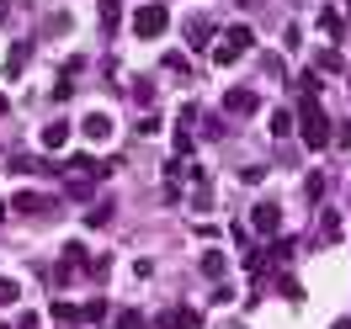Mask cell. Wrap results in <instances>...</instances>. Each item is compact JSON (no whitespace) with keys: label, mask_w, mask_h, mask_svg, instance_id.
Here are the masks:
<instances>
[{"label":"cell","mask_w":351,"mask_h":329,"mask_svg":"<svg viewBox=\"0 0 351 329\" xmlns=\"http://www.w3.org/2000/svg\"><path fill=\"white\" fill-rule=\"evenodd\" d=\"M59 202L43 197V192H16V213H53Z\"/></svg>","instance_id":"30bf717a"},{"label":"cell","mask_w":351,"mask_h":329,"mask_svg":"<svg viewBox=\"0 0 351 329\" xmlns=\"http://www.w3.org/2000/svg\"><path fill=\"white\" fill-rule=\"evenodd\" d=\"M0 329H5V324H0Z\"/></svg>","instance_id":"d4e9b609"},{"label":"cell","mask_w":351,"mask_h":329,"mask_svg":"<svg viewBox=\"0 0 351 329\" xmlns=\"http://www.w3.org/2000/svg\"><path fill=\"white\" fill-rule=\"evenodd\" d=\"M0 22H11V0H0Z\"/></svg>","instance_id":"603a6c76"},{"label":"cell","mask_w":351,"mask_h":329,"mask_svg":"<svg viewBox=\"0 0 351 329\" xmlns=\"http://www.w3.org/2000/svg\"><path fill=\"white\" fill-rule=\"evenodd\" d=\"M53 319H59V324H69V319H80V308H69V303H53Z\"/></svg>","instance_id":"7402d4cb"},{"label":"cell","mask_w":351,"mask_h":329,"mask_svg":"<svg viewBox=\"0 0 351 329\" xmlns=\"http://www.w3.org/2000/svg\"><path fill=\"white\" fill-rule=\"evenodd\" d=\"M256 107H261V101H256V90H245V85H234L229 96H223V111H229V117H250Z\"/></svg>","instance_id":"3957f363"},{"label":"cell","mask_w":351,"mask_h":329,"mask_svg":"<svg viewBox=\"0 0 351 329\" xmlns=\"http://www.w3.org/2000/svg\"><path fill=\"white\" fill-rule=\"evenodd\" d=\"M277 218H282V213H277V202H256V213H250V223H256L261 234H277Z\"/></svg>","instance_id":"8fae6325"},{"label":"cell","mask_w":351,"mask_h":329,"mask_svg":"<svg viewBox=\"0 0 351 329\" xmlns=\"http://www.w3.org/2000/svg\"><path fill=\"white\" fill-rule=\"evenodd\" d=\"M192 122H197V107H181V117H176V154H192Z\"/></svg>","instance_id":"5b68a950"},{"label":"cell","mask_w":351,"mask_h":329,"mask_svg":"<svg viewBox=\"0 0 351 329\" xmlns=\"http://www.w3.org/2000/svg\"><path fill=\"white\" fill-rule=\"evenodd\" d=\"M160 329H202V319L192 308H165V313H160Z\"/></svg>","instance_id":"9c48e42d"},{"label":"cell","mask_w":351,"mask_h":329,"mask_svg":"<svg viewBox=\"0 0 351 329\" xmlns=\"http://www.w3.org/2000/svg\"><path fill=\"white\" fill-rule=\"evenodd\" d=\"M197 271H202V276H223V255H219V250H208Z\"/></svg>","instance_id":"e0dca14e"},{"label":"cell","mask_w":351,"mask_h":329,"mask_svg":"<svg viewBox=\"0 0 351 329\" xmlns=\"http://www.w3.org/2000/svg\"><path fill=\"white\" fill-rule=\"evenodd\" d=\"M117 329H149V319H144V313H123V319H117Z\"/></svg>","instance_id":"44dd1931"},{"label":"cell","mask_w":351,"mask_h":329,"mask_svg":"<svg viewBox=\"0 0 351 329\" xmlns=\"http://www.w3.org/2000/svg\"><path fill=\"white\" fill-rule=\"evenodd\" d=\"M16 298H22V287L11 282V276H0V308H11Z\"/></svg>","instance_id":"d6986e66"},{"label":"cell","mask_w":351,"mask_h":329,"mask_svg":"<svg viewBox=\"0 0 351 329\" xmlns=\"http://www.w3.org/2000/svg\"><path fill=\"white\" fill-rule=\"evenodd\" d=\"M27 64H32V43H16L11 53H5V80H22Z\"/></svg>","instance_id":"52a82bcc"},{"label":"cell","mask_w":351,"mask_h":329,"mask_svg":"<svg viewBox=\"0 0 351 329\" xmlns=\"http://www.w3.org/2000/svg\"><path fill=\"white\" fill-rule=\"evenodd\" d=\"M64 170H75V176H107V170H112V159H90V154H69V159H64Z\"/></svg>","instance_id":"277c9868"},{"label":"cell","mask_w":351,"mask_h":329,"mask_svg":"<svg viewBox=\"0 0 351 329\" xmlns=\"http://www.w3.org/2000/svg\"><path fill=\"white\" fill-rule=\"evenodd\" d=\"M240 5H245V0H240Z\"/></svg>","instance_id":"484cf974"},{"label":"cell","mask_w":351,"mask_h":329,"mask_svg":"<svg viewBox=\"0 0 351 329\" xmlns=\"http://www.w3.org/2000/svg\"><path fill=\"white\" fill-rule=\"evenodd\" d=\"M293 117H298V133H304L308 149H325V144H330V117H325V107H319V101H298V111H293Z\"/></svg>","instance_id":"6da1fadb"},{"label":"cell","mask_w":351,"mask_h":329,"mask_svg":"<svg viewBox=\"0 0 351 329\" xmlns=\"http://www.w3.org/2000/svg\"><path fill=\"white\" fill-rule=\"evenodd\" d=\"M250 43H256V32H250V27H245V22H234V27H229V32H223V48H229L234 59H240V53H250Z\"/></svg>","instance_id":"8992f818"},{"label":"cell","mask_w":351,"mask_h":329,"mask_svg":"<svg viewBox=\"0 0 351 329\" xmlns=\"http://www.w3.org/2000/svg\"><path fill=\"white\" fill-rule=\"evenodd\" d=\"M69 144V122H48L43 128V149H64Z\"/></svg>","instance_id":"5bb4252c"},{"label":"cell","mask_w":351,"mask_h":329,"mask_svg":"<svg viewBox=\"0 0 351 329\" xmlns=\"http://www.w3.org/2000/svg\"><path fill=\"white\" fill-rule=\"evenodd\" d=\"M128 27H133V38L154 43V38H165V27H171V11H165V5H138Z\"/></svg>","instance_id":"7a4b0ae2"},{"label":"cell","mask_w":351,"mask_h":329,"mask_svg":"<svg viewBox=\"0 0 351 329\" xmlns=\"http://www.w3.org/2000/svg\"><path fill=\"white\" fill-rule=\"evenodd\" d=\"M293 128H298V117H293V111H271V138H287Z\"/></svg>","instance_id":"9a60e30c"},{"label":"cell","mask_w":351,"mask_h":329,"mask_svg":"<svg viewBox=\"0 0 351 329\" xmlns=\"http://www.w3.org/2000/svg\"><path fill=\"white\" fill-rule=\"evenodd\" d=\"M80 319H90V324H101V319H107V298H90V303L80 308Z\"/></svg>","instance_id":"2e32d148"},{"label":"cell","mask_w":351,"mask_h":329,"mask_svg":"<svg viewBox=\"0 0 351 329\" xmlns=\"http://www.w3.org/2000/svg\"><path fill=\"white\" fill-rule=\"evenodd\" d=\"M319 69H325V75H341V69H346V59H341L335 48H325V53H319Z\"/></svg>","instance_id":"ac0fdd59"},{"label":"cell","mask_w":351,"mask_h":329,"mask_svg":"<svg viewBox=\"0 0 351 329\" xmlns=\"http://www.w3.org/2000/svg\"><path fill=\"white\" fill-rule=\"evenodd\" d=\"M186 43H192V48L213 43V22H202V16H197V22H186Z\"/></svg>","instance_id":"4fadbf2b"},{"label":"cell","mask_w":351,"mask_h":329,"mask_svg":"<svg viewBox=\"0 0 351 329\" xmlns=\"http://www.w3.org/2000/svg\"><path fill=\"white\" fill-rule=\"evenodd\" d=\"M117 27H123V0H101V32H117Z\"/></svg>","instance_id":"7c38bea8"},{"label":"cell","mask_w":351,"mask_h":329,"mask_svg":"<svg viewBox=\"0 0 351 329\" xmlns=\"http://www.w3.org/2000/svg\"><path fill=\"white\" fill-rule=\"evenodd\" d=\"M80 133H86L90 144H107V138H112V117H107V111H90L86 122H80Z\"/></svg>","instance_id":"ba28073f"},{"label":"cell","mask_w":351,"mask_h":329,"mask_svg":"<svg viewBox=\"0 0 351 329\" xmlns=\"http://www.w3.org/2000/svg\"><path fill=\"white\" fill-rule=\"evenodd\" d=\"M319 27H325L330 38H341V32H346V22H341V16H335V11H325V16H319Z\"/></svg>","instance_id":"ffe728a7"},{"label":"cell","mask_w":351,"mask_h":329,"mask_svg":"<svg viewBox=\"0 0 351 329\" xmlns=\"http://www.w3.org/2000/svg\"><path fill=\"white\" fill-rule=\"evenodd\" d=\"M0 213H5V202H0Z\"/></svg>","instance_id":"cb8c5ba5"}]
</instances>
